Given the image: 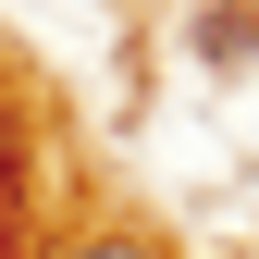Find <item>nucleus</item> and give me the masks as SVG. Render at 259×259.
<instances>
[{
  "instance_id": "f257e3e1",
  "label": "nucleus",
  "mask_w": 259,
  "mask_h": 259,
  "mask_svg": "<svg viewBox=\"0 0 259 259\" xmlns=\"http://www.w3.org/2000/svg\"><path fill=\"white\" fill-rule=\"evenodd\" d=\"M259 50V13H247V0H210V13H198V62H247Z\"/></svg>"
},
{
  "instance_id": "f03ea898",
  "label": "nucleus",
  "mask_w": 259,
  "mask_h": 259,
  "mask_svg": "<svg viewBox=\"0 0 259 259\" xmlns=\"http://www.w3.org/2000/svg\"><path fill=\"white\" fill-rule=\"evenodd\" d=\"M37 259H160L136 222H87V235H62V247H37Z\"/></svg>"
},
{
  "instance_id": "7ed1b4c3",
  "label": "nucleus",
  "mask_w": 259,
  "mask_h": 259,
  "mask_svg": "<svg viewBox=\"0 0 259 259\" xmlns=\"http://www.w3.org/2000/svg\"><path fill=\"white\" fill-rule=\"evenodd\" d=\"M25 198V123H13V99H0V210Z\"/></svg>"
}]
</instances>
